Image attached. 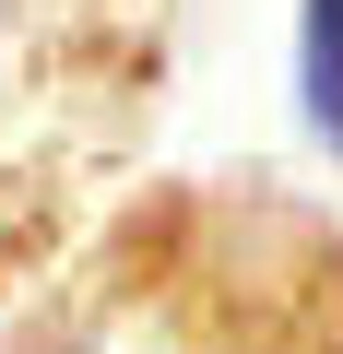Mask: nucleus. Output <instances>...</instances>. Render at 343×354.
<instances>
[{
    "label": "nucleus",
    "mask_w": 343,
    "mask_h": 354,
    "mask_svg": "<svg viewBox=\"0 0 343 354\" xmlns=\"http://www.w3.org/2000/svg\"><path fill=\"white\" fill-rule=\"evenodd\" d=\"M296 106L319 142H343V0H296Z\"/></svg>",
    "instance_id": "1"
}]
</instances>
